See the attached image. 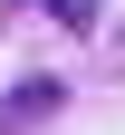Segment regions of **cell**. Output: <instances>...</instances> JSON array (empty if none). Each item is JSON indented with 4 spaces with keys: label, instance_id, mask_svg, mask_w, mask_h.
<instances>
[{
    "label": "cell",
    "instance_id": "2",
    "mask_svg": "<svg viewBox=\"0 0 125 135\" xmlns=\"http://www.w3.org/2000/svg\"><path fill=\"white\" fill-rule=\"evenodd\" d=\"M19 10H48V20H58V29H77V39H96V20H106L96 0H19Z\"/></svg>",
    "mask_w": 125,
    "mask_h": 135
},
{
    "label": "cell",
    "instance_id": "1",
    "mask_svg": "<svg viewBox=\"0 0 125 135\" xmlns=\"http://www.w3.org/2000/svg\"><path fill=\"white\" fill-rule=\"evenodd\" d=\"M58 106H67V87H58V77H29V87H10V97H0V135H29V126H48Z\"/></svg>",
    "mask_w": 125,
    "mask_h": 135
}]
</instances>
